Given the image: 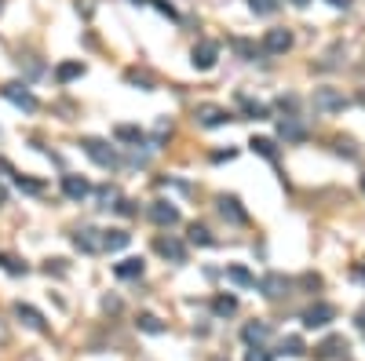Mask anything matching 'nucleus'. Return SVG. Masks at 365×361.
Wrapping results in <instances>:
<instances>
[{"label": "nucleus", "mask_w": 365, "mask_h": 361, "mask_svg": "<svg viewBox=\"0 0 365 361\" xmlns=\"http://www.w3.org/2000/svg\"><path fill=\"white\" fill-rule=\"evenodd\" d=\"M248 8L256 15H274L278 11V0H248Z\"/></svg>", "instance_id": "nucleus-26"}, {"label": "nucleus", "mask_w": 365, "mask_h": 361, "mask_svg": "<svg viewBox=\"0 0 365 361\" xmlns=\"http://www.w3.org/2000/svg\"><path fill=\"white\" fill-rule=\"evenodd\" d=\"M281 139H304V124H296L292 117L281 121Z\"/></svg>", "instance_id": "nucleus-24"}, {"label": "nucleus", "mask_w": 365, "mask_h": 361, "mask_svg": "<svg viewBox=\"0 0 365 361\" xmlns=\"http://www.w3.org/2000/svg\"><path fill=\"white\" fill-rule=\"evenodd\" d=\"M114 135H117L121 142H135V146L142 142V131L132 128V124H117V128H114Z\"/></svg>", "instance_id": "nucleus-20"}, {"label": "nucleus", "mask_w": 365, "mask_h": 361, "mask_svg": "<svg viewBox=\"0 0 365 361\" xmlns=\"http://www.w3.org/2000/svg\"><path fill=\"white\" fill-rule=\"evenodd\" d=\"M150 219H154L157 226H176V223H179V208L168 205V201H154V205H150Z\"/></svg>", "instance_id": "nucleus-7"}, {"label": "nucleus", "mask_w": 365, "mask_h": 361, "mask_svg": "<svg viewBox=\"0 0 365 361\" xmlns=\"http://www.w3.org/2000/svg\"><path fill=\"white\" fill-rule=\"evenodd\" d=\"M0 91H4V98H8V103L22 106L26 113H33V110H37V95L29 91L26 84H4V88H0Z\"/></svg>", "instance_id": "nucleus-4"}, {"label": "nucleus", "mask_w": 365, "mask_h": 361, "mask_svg": "<svg viewBox=\"0 0 365 361\" xmlns=\"http://www.w3.org/2000/svg\"><path fill=\"white\" fill-rule=\"evenodd\" d=\"M355 277H358V281L365 285V263H362V267H355Z\"/></svg>", "instance_id": "nucleus-33"}, {"label": "nucleus", "mask_w": 365, "mask_h": 361, "mask_svg": "<svg viewBox=\"0 0 365 361\" xmlns=\"http://www.w3.org/2000/svg\"><path fill=\"white\" fill-rule=\"evenodd\" d=\"M227 277H230L234 285H245V288H252V285H256V277H252L245 267H230V270H227Z\"/></svg>", "instance_id": "nucleus-21"}, {"label": "nucleus", "mask_w": 365, "mask_h": 361, "mask_svg": "<svg viewBox=\"0 0 365 361\" xmlns=\"http://www.w3.org/2000/svg\"><path fill=\"white\" fill-rule=\"evenodd\" d=\"M314 110L340 113V110H347V95L336 91V88H314Z\"/></svg>", "instance_id": "nucleus-2"}, {"label": "nucleus", "mask_w": 365, "mask_h": 361, "mask_svg": "<svg viewBox=\"0 0 365 361\" xmlns=\"http://www.w3.org/2000/svg\"><path fill=\"white\" fill-rule=\"evenodd\" d=\"M15 183H19L26 193H44V183H37V179H26V175H15Z\"/></svg>", "instance_id": "nucleus-30"}, {"label": "nucleus", "mask_w": 365, "mask_h": 361, "mask_svg": "<svg viewBox=\"0 0 365 361\" xmlns=\"http://www.w3.org/2000/svg\"><path fill=\"white\" fill-rule=\"evenodd\" d=\"M15 314H19L29 328H44V314H40V310H33V307H26V303H19V307H15Z\"/></svg>", "instance_id": "nucleus-17"}, {"label": "nucleus", "mask_w": 365, "mask_h": 361, "mask_svg": "<svg viewBox=\"0 0 365 361\" xmlns=\"http://www.w3.org/2000/svg\"><path fill=\"white\" fill-rule=\"evenodd\" d=\"M132 234H124V230H103V252H121L128 249Z\"/></svg>", "instance_id": "nucleus-13"}, {"label": "nucleus", "mask_w": 365, "mask_h": 361, "mask_svg": "<svg viewBox=\"0 0 365 361\" xmlns=\"http://www.w3.org/2000/svg\"><path fill=\"white\" fill-rule=\"evenodd\" d=\"M190 241H194V244H212V234H209V230H204V226H190Z\"/></svg>", "instance_id": "nucleus-29"}, {"label": "nucleus", "mask_w": 365, "mask_h": 361, "mask_svg": "<svg viewBox=\"0 0 365 361\" xmlns=\"http://www.w3.org/2000/svg\"><path fill=\"white\" fill-rule=\"evenodd\" d=\"M139 328H142V332H150V336H161L165 332V325L157 321L154 314H139Z\"/></svg>", "instance_id": "nucleus-22"}, {"label": "nucleus", "mask_w": 365, "mask_h": 361, "mask_svg": "<svg viewBox=\"0 0 365 361\" xmlns=\"http://www.w3.org/2000/svg\"><path fill=\"white\" fill-rule=\"evenodd\" d=\"M198 124H204V128H223L227 121H230V113L227 110H219V106H198Z\"/></svg>", "instance_id": "nucleus-8"}, {"label": "nucleus", "mask_w": 365, "mask_h": 361, "mask_svg": "<svg viewBox=\"0 0 365 361\" xmlns=\"http://www.w3.org/2000/svg\"><path fill=\"white\" fill-rule=\"evenodd\" d=\"M329 321H336V307L332 303H314L304 310V325L307 328H325Z\"/></svg>", "instance_id": "nucleus-3"}, {"label": "nucleus", "mask_w": 365, "mask_h": 361, "mask_svg": "<svg viewBox=\"0 0 365 361\" xmlns=\"http://www.w3.org/2000/svg\"><path fill=\"white\" fill-rule=\"evenodd\" d=\"M81 73H84V66H81V62H62L55 77H59V80H73V77H81Z\"/></svg>", "instance_id": "nucleus-23"}, {"label": "nucleus", "mask_w": 365, "mask_h": 361, "mask_svg": "<svg viewBox=\"0 0 365 361\" xmlns=\"http://www.w3.org/2000/svg\"><path fill=\"white\" fill-rule=\"evenodd\" d=\"M332 8H351V0H329Z\"/></svg>", "instance_id": "nucleus-34"}, {"label": "nucleus", "mask_w": 365, "mask_h": 361, "mask_svg": "<svg viewBox=\"0 0 365 361\" xmlns=\"http://www.w3.org/2000/svg\"><path fill=\"white\" fill-rule=\"evenodd\" d=\"M81 146H84V154H88L95 164H99V168H121V157H117L114 146H106V142H99V139H84Z\"/></svg>", "instance_id": "nucleus-1"}, {"label": "nucleus", "mask_w": 365, "mask_h": 361, "mask_svg": "<svg viewBox=\"0 0 365 361\" xmlns=\"http://www.w3.org/2000/svg\"><path fill=\"white\" fill-rule=\"evenodd\" d=\"M219 212H223V219H234V223H245V212L237 208L234 197H219Z\"/></svg>", "instance_id": "nucleus-18"}, {"label": "nucleus", "mask_w": 365, "mask_h": 361, "mask_svg": "<svg viewBox=\"0 0 365 361\" xmlns=\"http://www.w3.org/2000/svg\"><path fill=\"white\" fill-rule=\"evenodd\" d=\"M292 47V33L289 29H267V37H263V52L267 55H285Z\"/></svg>", "instance_id": "nucleus-6"}, {"label": "nucleus", "mask_w": 365, "mask_h": 361, "mask_svg": "<svg viewBox=\"0 0 365 361\" xmlns=\"http://www.w3.org/2000/svg\"><path fill=\"white\" fill-rule=\"evenodd\" d=\"M260 288H263V295H267V300H278V295H285V292H289V281H285L281 274H267L263 281H260Z\"/></svg>", "instance_id": "nucleus-12"}, {"label": "nucleus", "mask_w": 365, "mask_h": 361, "mask_svg": "<svg viewBox=\"0 0 365 361\" xmlns=\"http://www.w3.org/2000/svg\"><path fill=\"white\" fill-rule=\"evenodd\" d=\"M234 310H237L234 295H219V300H216V314H234Z\"/></svg>", "instance_id": "nucleus-27"}, {"label": "nucleus", "mask_w": 365, "mask_h": 361, "mask_svg": "<svg viewBox=\"0 0 365 361\" xmlns=\"http://www.w3.org/2000/svg\"><path fill=\"white\" fill-rule=\"evenodd\" d=\"M114 274L124 277V281H128V277H142V259H121L114 267Z\"/></svg>", "instance_id": "nucleus-16"}, {"label": "nucleus", "mask_w": 365, "mask_h": 361, "mask_svg": "<svg viewBox=\"0 0 365 361\" xmlns=\"http://www.w3.org/2000/svg\"><path fill=\"white\" fill-rule=\"evenodd\" d=\"M4 343H8V325L0 321V347H4Z\"/></svg>", "instance_id": "nucleus-32"}, {"label": "nucleus", "mask_w": 365, "mask_h": 361, "mask_svg": "<svg viewBox=\"0 0 365 361\" xmlns=\"http://www.w3.org/2000/svg\"><path fill=\"white\" fill-rule=\"evenodd\" d=\"M248 146H252L256 154H263L267 161H274V157H278V150H274V142H271V139H252Z\"/></svg>", "instance_id": "nucleus-25"}, {"label": "nucleus", "mask_w": 365, "mask_h": 361, "mask_svg": "<svg viewBox=\"0 0 365 361\" xmlns=\"http://www.w3.org/2000/svg\"><path fill=\"white\" fill-rule=\"evenodd\" d=\"M73 244L81 252H88V256H95V252H103V230H95V226H81L73 234Z\"/></svg>", "instance_id": "nucleus-5"}, {"label": "nucleus", "mask_w": 365, "mask_h": 361, "mask_svg": "<svg viewBox=\"0 0 365 361\" xmlns=\"http://www.w3.org/2000/svg\"><path fill=\"white\" fill-rule=\"evenodd\" d=\"M216 55H219V44H216V40H201V44L194 47V66H198V70H212V66H216Z\"/></svg>", "instance_id": "nucleus-10"}, {"label": "nucleus", "mask_w": 365, "mask_h": 361, "mask_svg": "<svg viewBox=\"0 0 365 361\" xmlns=\"http://www.w3.org/2000/svg\"><path fill=\"white\" fill-rule=\"evenodd\" d=\"M343 354H347V339H340V336L325 339L322 347H318V358H325V361H332V358H343Z\"/></svg>", "instance_id": "nucleus-14"}, {"label": "nucleus", "mask_w": 365, "mask_h": 361, "mask_svg": "<svg viewBox=\"0 0 365 361\" xmlns=\"http://www.w3.org/2000/svg\"><path fill=\"white\" fill-rule=\"evenodd\" d=\"M0 8H4V0H0Z\"/></svg>", "instance_id": "nucleus-38"}, {"label": "nucleus", "mask_w": 365, "mask_h": 361, "mask_svg": "<svg viewBox=\"0 0 365 361\" xmlns=\"http://www.w3.org/2000/svg\"><path fill=\"white\" fill-rule=\"evenodd\" d=\"M245 361H271V354H256V351H252V354H248Z\"/></svg>", "instance_id": "nucleus-31"}, {"label": "nucleus", "mask_w": 365, "mask_h": 361, "mask_svg": "<svg viewBox=\"0 0 365 361\" xmlns=\"http://www.w3.org/2000/svg\"><path fill=\"white\" fill-rule=\"evenodd\" d=\"M278 354H289V358H299V354H307L304 351V339H299V336H285L281 339V351Z\"/></svg>", "instance_id": "nucleus-19"}, {"label": "nucleus", "mask_w": 365, "mask_h": 361, "mask_svg": "<svg viewBox=\"0 0 365 361\" xmlns=\"http://www.w3.org/2000/svg\"><path fill=\"white\" fill-rule=\"evenodd\" d=\"M292 4H296V8H307V4H311V0H292Z\"/></svg>", "instance_id": "nucleus-35"}, {"label": "nucleus", "mask_w": 365, "mask_h": 361, "mask_svg": "<svg viewBox=\"0 0 365 361\" xmlns=\"http://www.w3.org/2000/svg\"><path fill=\"white\" fill-rule=\"evenodd\" d=\"M0 205H4V190H0Z\"/></svg>", "instance_id": "nucleus-36"}, {"label": "nucleus", "mask_w": 365, "mask_h": 361, "mask_svg": "<svg viewBox=\"0 0 365 361\" xmlns=\"http://www.w3.org/2000/svg\"><path fill=\"white\" fill-rule=\"evenodd\" d=\"M267 336H271V325H267V321H252V325L241 328V339L245 343H263Z\"/></svg>", "instance_id": "nucleus-15"}, {"label": "nucleus", "mask_w": 365, "mask_h": 361, "mask_svg": "<svg viewBox=\"0 0 365 361\" xmlns=\"http://www.w3.org/2000/svg\"><path fill=\"white\" fill-rule=\"evenodd\" d=\"M154 249L161 252L165 259H172V263H183V259H186V244L176 241V237H157V241H154Z\"/></svg>", "instance_id": "nucleus-9"}, {"label": "nucleus", "mask_w": 365, "mask_h": 361, "mask_svg": "<svg viewBox=\"0 0 365 361\" xmlns=\"http://www.w3.org/2000/svg\"><path fill=\"white\" fill-rule=\"evenodd\" d=\"M362 190H365V175H362Z\"/></svg>", "instance_id": "nucleus-37"}, {"label": "nucleus", "mask_w": 365, "mask_h": 361, "mask_svg": "<svg viewBox=\"0 0 365 361\" xmlns=\"http://www.w3.org/2000/svg\"><path fill=\"white\" fill-rule=\"evenodd\" d=\"M0 267H4L8 274H26V263H19L15 256H0Z\"/></svg>", "instance_id": "nucleus-28"}, {"label": "nucleus", "mask_w": 365, "mask_h": 361, "mask_svg": "<svg viewBox=\"0 0 365 361\" xmlns=\"http://www.w3.org/2000/svg\"><path fill=\"white\" fill-rule=\"evenodd\" d=\"M62 190H66V197H73V201H84L91 193L88 179H81V175H62Z\"/></svg>", "instance_id": "nucleus-11"}]
</instances>
